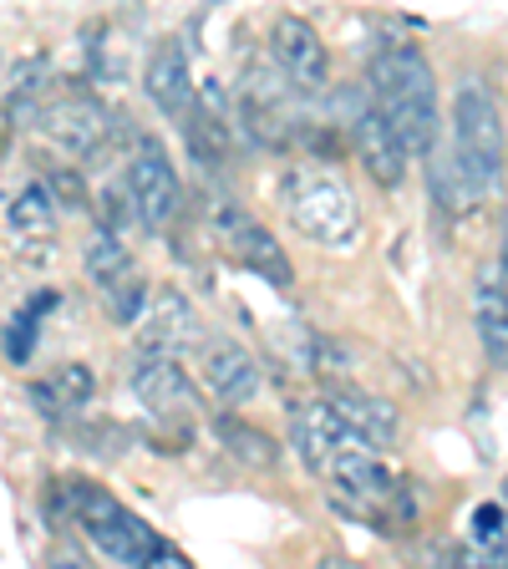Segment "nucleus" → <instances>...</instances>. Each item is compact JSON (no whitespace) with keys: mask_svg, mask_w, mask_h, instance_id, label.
<instances>
[{"mask_svg":"<svg viewBox=\"0 0 508 569\" xmlns=\"http://www.w3.org/2000/svg\"><path fill=\"white\" fill-rule=\"evenodd\" d=\"M280 203L290 209V224L320 249H351L361 234V203L351 183L320 168H300L280 183Z\"/></svg>","mask_w":508,"mask_h":569,"instance_id":"20e7f679","label":"nucleus"},{"mask_svg":"<svg viewBox=\"0 0 508 569\" xmlns=\"http://www.w3.org/2000/svg\"><path fill=\"white\" fill-rule=\"evenodd\" d=\"M36 336H41V310H16L11 320H6V331H0V346H6V361L11 367H26L36 356Z\"/></svg>","mask_w":508,"mask_h":569,"instance_id":"393cba45","label":"nucleus"},{"mask_svg":"<svg viewBox=\"0 0 508 569\" xmlns=\"http://www.w3.org/2000/svg\"><path fill=\"white\" fill-rule=\"evenodd\" d=\"M422 163H427V189H432V203H438L448 219H458V213H474V209H478V199H484V193H478L474 178L458 168L452 148H442V138L422 153Z\"/></svg>","mask_w":508,"mask_h":569,"instance_id":"a211bd4d","label":"nucleus"},{"mask_svg":"<svg viewBox=\"0 0 508 569\" xmlns=\"http://www.w3.org/2000/svg\"><path fill=\"white\" fill-rule=\"evenodd\" d=\"M209 224H213V239H219V249H225L239 270H249L255 280L275 284V290H290V280H296V264H290L285 244L260 224V219H255V213L239 209V203H229V199H213Z\"/></svg>","mask_w":508,"mask_h":569,"instance_id":"39448f33","label":"nucleus"},{"mask_svg":"<svg viewBox=\"0 0 508 569\" xmlns=\"http://www.w3.org/2000/svg\"><path fill=\"white\" fill-rule=\"evenodd\" d=\"M11 234L21 239V244H31V239H51V229H57V193H51V183H31V189H21L11 199Z\"/></svg>","mask_w":508,"mask_h":569,"instance_id":"412c9836","label":"nucleus"},{"mask_svg":"<svg viewBox=\"0 0 508 569\" xmlns=\"http://www.w3.org/2000/svg\"><path fill=\"white\" fill-rule=\"evenodd\" d=\"M142 87H148V102L163 112V118L183 122V112H189L193 102H199V92H193V71H189V57H183V41H163V47L153 51V61H148V77H142Z\"/></svg>","mask_w":508,"mask_h":569,"instance_id":"2eb2a0df","label":"nucleus"},{"mask_svg":"<svg viewBox=\"0 0 508 569\" xmlns=\"http://www.w3.org/2000/svg\"><path fill=\"white\" fill-rule=\"evenodd\" d=\"M498 280L508 290V209H504V239H498Z\"/></svg>","mask_w":508,"mask_h":569,"instance_id":"cd10ccee","label":"nucleus"},{"mask_svg":"<svg viewBox=\"0 0 508 569\" xmlns=\"http://www.w3.org/2000/svg\"><path fill=\"white\" fill-rule=\"evenodd\" d=\"M132 391H138V402L148 407V412H158L163 422H168V417H178V412H193V407H199V391H193V381L183 377L178 356L142 351L138 361H132Z\"/></svg>","mask_w":508,"mask_h":569,"instance_id":"f8f14e48","label":"nucleus"},{"mask_svg":"<svg viewBox=\"0 0 508 569\" xmlns=\"http://www.w3.org/2000/svg\"><path fill=\"white\" fill-rule=\"evenodd\" d=\"M504 503H508V478H504Z\"/></svg>","mask_w":508,"mask_h":569,"instance_id":"c85d7f7f","label":"nucleus"},{"mask_svg":"<svg viewBox=\"0 0 508 569\" xmlns=\"http://www.w3.org/2000/svg\"><path fill=\"white\" fill-rule=\"evenodd\" d=\"M107 128H112V118L87 97H57V102L36 107V132L67 158H82V163L107 148Z\"/></svg>","mask_w":508,"mask_h":569,"instance_id":"6e6552de","label":"nucleus"},{"mask_svg":"<svg viewBox=\"0 0 508 569\" xmlns=\"http://www.w3.org/2000/svg\"><path fill=\"white\" fill-rule=\"evenodd\" d=\"M47 513L61 523H77V529L92 539V549L102 559H112V565H173V569H189V555L183 549H173L163 539V533L153 529V523H142L132 509H122L118 498L107 493L102 483H92V478H57L51 483V503Z\"/></svg>","mask_w":508,"mask_h":569,"instance_id":"f257e3e1","label":"nucleus"},{"mask_svg":"<svg viewBox=\"0 0 508 569\" xmlns=\"http://www.w3.org/2000/svg\"><path fill=\"white\" fill-rule=\"evenodd\" d=\"M82 264H87V274H92L97 290L118 284L122 274H132V254H128V244H122V234H112V229H97V234L87 239Z\"/></svg>","mask_w":508,"mask_h":569,"instance_id":"4be33fe9","label":"nucleus"},{"mask_svg":"<svg viewBox=\"0 0 508 569\" xmlns=\"http://www.w3.org/2000/svg\"><path fill=\"white\" fill-rule=\"evenodd\" d=\"M122 183H128V193H132V209H138L142 229L173 224L178 209H183V183H178L173 163H168V153L153 138H138V153H132Z\"/></svg>","mask_w":508,"mask_h":569,"instance_id":"423d86ee","label":"nucleus"},{"mask_svg":"<svg viewBox=\"0 0 508 569\" xmlns=\"http://www.w3.org/2000/svg\"><path fill=\"white\" fill-rule=\"evenodd\" d=\"M102 300H107V316H112V326H138L142 320V310H148V284L138 280V274H122L118 284H107L102 290Z\"/></svg>","mask_w":508,"mask_h":569,"instance_id":"b1692460","label":"nucleus"},{"mask_svg":"<svg viewBox=\"0 0 508 569\" xmlns=\"http://www.w3.org/2000/svg\"><path fill=\"white\" fill-rule=\"evenodd\" d=\"M213 432H219V442H225L229 458L245 462V468H255V473H270V468H280V442H275L265 427L235 417V407H225V412L213 417Z\"/></svg>","mask_w":508,"mask_h":569,"instance_id":"aec40b11","label":"nucleus"},{"mask_svg":"<svg viewBox=\"0 0 508 569\" xmlns=\"http://www.w3.org/2000/svg\"><path fill=\"white\" fill-rule=\"evenodd\" d=\"M474 331L488 356V367L508 371V290H504V280H498V264L494 270L484 264L474 280Z\"/></svg>","mask_w":508,"mask_h":569,"instance_id":"dca6fc26","label":"nucleus"},{"mask_svg":"<svg viewBox=\"0 0 508 569\" xmlns=\"http://www.w3.org/2000/svg\"><path fill=\"white\" fill-rule=\"evenodd\" d=\"M452 158L474 189L488 193L504 178V158H508V138H504V118H498L494 87L478 71H462L452 87Z\"/></svg>","mask_w":508,"mask_h":569,"instance_id":"7ed1b4c3","label":"nucleus"},{"mask_svg":"<svg viewBox=\"0 0 508 569\" xmlns=\"http://www.w3.org/2000/svg\"><path fill=\"white\" fill-rule=\"evenodd\" d=\"M97 213H102V229H112V234H128V219L138 213V209H132L128 183H112V189H102V199H97Z\"/></svg>","mask_w":508,"mask_h":569,"instance_id":"a878e982","label":"nucleus"},{"mask_svg":"<svg viewBox=\"0 0 508 569\" xmlns=\"http://www.w3.org/2000/svg\"><path fill=\"white\" fill-rule=\"evenodd\" d=\"M138 326H142V351H153V356H189L203 346L199 316H193L189 296H183L178 284L153 290V300H148Z\"/></svg>","mask_w":508,"mask_h":569,"instance_id":"9d476101","label":"nucleus"},{"mask_svg":"<svg viewBox=\"0 0 508 569\" xmlns=\"http://www.w3.org/2000/svg\"><path fill=\"white\" fill-rule=\"evenodd\" d=\"M203 387L213 391V402L219 407H249L260 397L265 377H260V361L235 341H209L203 346Z\"/></svg>","mask_w":508,"mask_h":569,"instance_id":"ddd939ff","label":"nucleus"},{"mask_svg":"<svg viewBox=\"0 0 508 569\" xmlns=\"http://www.w3.org/2000/svg\"><path fill=\"white\" fill-rule=\"evenodd\" d=\"M351 142H356V158H361L371 183H381V189H397V183H402L407 153H402V142H397V132L387 128L377 102H361L351 112Z\"/></svg>","mask_w":508,"mask_h":569,"instance_id":"9b49d317","label":"nucleus"},{"mask_svg":"<svg viewBox=\"0 0 508 569\" xmlns=\"http://www.w3.org/2000/svg\"><path fill=\"white\" fill-rule=\"evenodd\" d=\"M270 61L280 77L300 92H326L331 87V51L306 16H275L270 26Z\"/></svg>","mask_w":508,"mask_h":569,"instance_id":"0eeeda50","label":"nucleus"},{"mask_svg":"<svg viewBox=\"0 0 508 569\" xmlns=\"http://www.w3.org/2000/svg\"><path fill=\"white\" fill-rule=\"evenodd\" d=\"M51 183V193H57V203H67V209H87V183H82V173L77 168H57V173L47 178Z\"/></svg>","mask_w":508,"mask_h":569,"instance_id":"bb28decb","label":"nucleus"},{"mask_svg":"<svg viewBox=\"0 0 508 569\" xmlns=\"http://www.w3.org/2000/svg\"><path fill=\"white\" fill-rule=\"evenodd\" d=\"M41 87H47V57H21L6 77V112L11 118H36Z\"/></svg>","mask_w":508,"mask_h":569,"instance_id":"5701e85b","label":"nucleus"},{"mask_svg":"<svg viewBox=\"0 0 508 569\" xmlns=\"http://www.w3.org/2000/svg\"><path fill=\"white\" fill-rule=\"evenodd\" d=\"M331 397V407L346 417V422L361 432V442L377 452H387L391 442H397V427H402V417H397V407L387 402V397H371V391H326Z\"/></svg>","mask_w":508,"mask_h":569,"instance_id":"f3484780","label":"nucleus"},{"mask_svg":"<svg viewBox=\"0 0 508 569\" xmlns=\"http://www.w3.org/2000/svg\"><path fill=\"white\" fill-rule=\"evenodd\" d=\"M371 102L381 107L387 128L397 132L407 158H422L432 142L442 138V112H438V77L432 61L417 47L397 41V47L371 57Z\"/></svg>","mask_w":508,"mask_h":569,"instance_id":"f03ea898","label":"nucleus"},{"mask_svg":"<svg viewBox=\"0 0 508 569\" xmlns=\"http://www.w3.org/2000/svg\"><path fill=\"white\" fill-rule=\"evenodd\" d=\"M26 397H31V407L41 417H51V422H71V417H82L87 407H92L97 397V377L87 361H67V367H57L51 377L31 381L26 387Z\"/></svg>","mask_w":508,"mask_h":569,"instance_id":"4468645a","label":"nucleus"},{"mask_svg":"<svg viewBox=\"0 0 508 569\" xmlns=\"http://www.w3.org/2000/svg\"><path fill=\"white\" fill-rule=\"evenodd\" d=\"M326 483L341 493V503L367 513V509H377V503H387V498L402 488V478L381 462L377 448H341L326 462Z\"/></svg>","mask_w":508,"mask_h":569,"instance_id":"1a4fd4ad","label":"nucleus"},{"mask_svg":"<svg viewBox=\"0 0 508 569\" xmlns=\"http://www.w3.org/2000/svg\"><path fill=\"white\" fill-rule=\"evenodd\" d=\"M183 138H189V153L199 168H229V158H235V132H229V118L219 112V107H203L193 102L189 112H183Z\"/></svg>","mask_w":508,"mask_h":569,"instance_id":"6ab92c4d","label":"nucleus"}]
</instances>
